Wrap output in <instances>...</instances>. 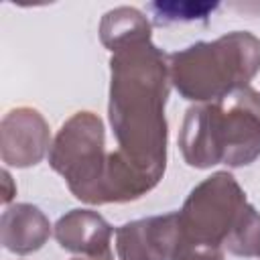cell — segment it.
I'll return each instance as SVG.
<instances>
[{"label":"cell","instance_id":"cell-1","mask_svg":"<svg viewBox=\"0 0 260 260\" xmlns=\"http://www.w3.org/2000/svg\"><path fill=\"white\" fill-rule=\"evenodd\" d=\"M169 55L140 41L112 53L108 116L118 150L158 183L167 169Z\"/></svg>","mask_w":260,"mask_h":260},{"label":"cell","instance_id":"cell-2","mask_svg":"<svg viewBox=\"0 0 260 260\" xmlns=\"http://www.w3.org/2000/svg\"><path fill=\"white\" fill-rule=\"evenodd\" d=\"M179 148L193 169L252 165L260 156V93L248 85L219 102L191 106L179 130Z\"/></svg>","mask_w":260,"mask_h":260},{"label":"cell","instance_id":"cell-3","mask_svg":"<svg viewBox=\"0 0 260 260\" xmlns=\"http://www.w3.org/2000/svg\"><path fill=\"white\" fill-rule=\"evenodd\" d=\"M260 71V39L234 30L215 41H199L169 55L171 85L183 100L209 104L248 87Z\"/></svg>","mask_w":260,"mask_h":260},{"label":"cell","instance_id":"cell-4","mask_svg":"<svg viewBox=\"0 0 260 260\" xmlns=\"http://www.w3.org/2000/svg\"><path fill=\"white\" fill-rule=\"evenodd\" d=\"M106 160L104 122L87 110L63 122L49 150L51 169L65 179L75 199L89 205H98Z\"/></svg>","mask_w":260,"mask_h":260},{"label":"cell","instance_id":"cell-5","mask_svg":"<svg viewBox=\"0 0 260 260\" xmlns=\"http://www.w3.org/2000/svg\"><path fill=\"white\" fill-rule=\"evenodd\" d=\"M248 205L246 193L232 173H213L191 189L181 211H177L181 240L195 246L223 248Z\"/></svg>","mask_w":260,"mask_h":260},{"label":"cell","instance_id":"cell-6","mask_svg":"<svg viewBox=\"0 0 260 260\" xmlns=\"http://www.w3.org/2000/svg\"><path fill=\"white\" fill-rule=\"evenodd\" d=\"M51 144L49 124L39 110L20 106L4 114L0 122V156L6 167H35L51 150Z\"/></svg>","mask_w":260,"mask_h":260},{"label":"cell","instance_id":"cell-7","mask_svg":"<svg viewBox=\"0 0 260 260\" xmlns=\"http://www.w3.org/2000/svg\"><path fill=\"white\" fill-rule=\"evenodd\" d=\"M114 234L118 260H171L181 242L179 213L134 219Z\"/></svg>","mask_w":260,"mask_h":260},{"label":"cell","instance_id":"cell-8","mask_svg":"<svg viewBox=\"0 0 260 260\" xmlns=\"http://www.w3.org/2000/svg\"><path fill=\"white\" fill-rule=\"evenodd\" d=\"M55 240L67 252L93 260H114L112 236L114 228L93 209H71L55 223Z\"/></svg>","mask_w":260,"mask_h":260},{"label":"cell","instance_id":"cell-9","mask_svg":"<svg viewBox=\"0 0 260 260\" xmlns=\"http://www.w3.org/2000/svg\"><path fill=\"white\" fill-rule=\"evenodd\" d=\"M51 238L49 217L30 203H14L2 211L0 240L2 246L18 256L41 250Z\"/></svg>","mask_w":260,"mask_h":260},{"label":"cell","instance_id":"cell-10","mask_svg":"<svg viewBox=\"0 0 260 260\" xmlns=\"http://www.w3.org/2000/svg\"><path fill=\"white\" fill-rule=\"evenodd\" d=\"M150 39L152 37L148 18L140 10L130 6H118L106 12L100 22V41L112 53Z\"/></svg>","mask_w":260,"mask_h":260},{"label":"cell","instance_id":"cell-11","mask_svg":"<svg viewBox=\"0 0 260 260\" xmlns=\"http://www.w3.org/2000/svg\"><path fill=\"white\" fill-rule=\"evenodd\" d=\"M223 248L242 258H252L258 256L260 250V213L256 211L254 205H248L244 217L240 219L238 228L232 232V236L225 240Z\"/></svg>","mask_w":260,"mask_h":260},{"label":"cell","instance_id":"cell-12","mask_svg":"<svg viewBox=\"0 0 260 260\" xmlns=\"http://www.w3.org/2000/svg\"><path fill=\"white\" fill-rule=\"evenodd\" d=\"M215 6L217 2H152L148 10L154 14V20L158 24H169L177 20H205Z\"/></svg>","mask_w":260,"mask_h":260},{"label":"cell","instance_id":"cell-13","mask_svg":"<svg viewBox=\"0 0 260 260\" xmlns=\"http://www.w3.org/2000/svg\"><path fill=\"white\" fill-rule=\"evenodd\" d=\"M171 260H223V252L221 248L195 246V244L181 240Z\"/></svg>","mask_w":260,"mask_h":260},{"label":"cell","instance_id":"cell-14","mask_svg":"<svg viewBox=\"0 0 260 260\" xmlns=\"http://www.w3.org/2000/svg\"><path fill=\"white\" fill-rule=\"evenodd\" d=\"M2 181H4V191H2V203L8 205L12 201V197L16 195V187L12 185V177L8 173V169L2 171Z\"/></svg>","mask_w":260,"mask_h":260},{"label":"cell","instance_id":"cell-15","mask_svg":"<svg viewBox=\"0 0 260 260\" xmlns=\"http://www.w3.org/2000/svg\"><path fill=\"white\" fill-rule=\"evenodd\" d=\"M71 260H93V258H71Z\"/></svg>","mask_w":260,"mask_h":260},{"label":"cell","instance_id":"cell-16","mask_svg":"<svg viewBox=\"0 0 260 260\" xmlns=\"http://www.w3.org/2000/svg\"><path fill=\"white\" fill-rule=\"evenodd\" d=\"M256 258H260V250H258V256H256Z\"/></svg>","mask_w":260,"mask_h":260}]
</instances>
